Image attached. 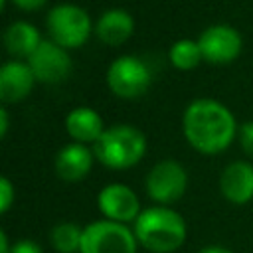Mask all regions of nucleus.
I'll list each match as a JSON object with an SVG mask.
<instances>
[{
  "instance_id": "obj_1",
  "label": "nucleus",
  "mask_w": 253,
  "mask_h": 253,
  "mask_svg": "<svg viewBox=\"0 0 253 253\" xmlns=\"http://www.w3.org/2000/svg\"><path fill=\"white\" fill-rule=\"evenodd\" d=\"M182 128L190 146L204 154L225 150L237 132L231 111L213 99L192 101L184 111Z\"/></svg>"
},
{
  "instance_id": "obj_2",
  "label": "nucleus",
  "mask_w": 253,
  "mask_h": 253,
  "mask_svg": "<svg viewBox=\"0 0 253 253\" xmlns=\"http://www.w3.org/2000/svg\"><path fill=\"white\" fill-rule=\"evenodd\" d=\"M134 235L138 245L150 253H172L184 245L188 229L178 211L166 206H154L140 211L134 221Z\"/></svg>"
},
{
  "instance_id": "obj_3",
  "label": "nucleus",
  "mask_w": 253,
  "mask_h": 253,
  "mask_svg": "<svg viewBox=\"0 0 253 253\" xmlns=\"http://www.w3.org/2000/svg\"><path fill=\"white\" fill-rule=\"evenodd\" d=\"M146 152V136L132 125H113L93 144L95 158L113 170L134 166Z\"/></svg>"
},
{
  "instance_id": "obj_4",
  "label": "nucleus",
  "mask_w": 253,
  "mask_h": 253,
  "mask_svg": "<svg viewBox=\"0 0 253 253\" xmlns=\"http://www.w3.org/2000/svg\"><path fill=\"white\" fill-rule=\"evenodd\" d=\"M134 229L111 219H99L83 227L79 253H136Z\"/></svg>"
},
{
  "instance_id": "obj_5",
  "label": "nucleus",
  "mask_w": 253,
  "mask_h": 253,
  "mask_svg": "<svg viewBox=\"0 0 253 253\" xmlns=\"http://www.w3.org/2000/svg\"><path fill=\"white\" fill-rule=\"evenodd\" d=\"M47 30L61 47H79L91 34V18L77 4H57L47 14Z\"/></svg>"
},
{
  "instance_id": "obj_6",
  "label": "nucleus",
  "mask_w": 253,
  "mask_h": 253,
  "mask_svg": "<svg viewBox=\"0 0 253 253\" xmlns=\"http://www.w3.org/2000/svg\"><path fill=\"white\" fill-rule=\"evenodd\" d=\"M150 69L136 55H121L107 69V83L111 91L123 99L140 97L150 85Z\"/></svg>"
},
{
  "instance_id": "obj_7",
  "label": "nucleus",
  "mask_w": 253,
  "mask_h": 253,
  "mask_svg": "<svg viewBox=\"0 0 253 253\" xmlns=\"http://www.w3.org/2000/svg\"><path fill=\"white\" fill-rule=\"evenodd\" d=\"M188 188V174L176 160L156 162L146 176V192L156 204H172L184 196Z\"/></svg>"
},
{
  "instance_id": "obj_8",
  "label": "nucleus",
  "mask_w": 253,
  "mask_h": 253,
  "mask_svg": "<svg viewBox=\"0 0 253 253\" xmlns=\"http://www.w3.org/2000/svg\"><path fill=\"white\" fill-rule=\"evenodd\" d=\"M206 61L221 65L233 61L241 51V36L233 26L213 24L206 28L198 40Z\"/></svg>"
},
{
  "instance_id": "obj_9",
  "label": "nucleus",
  "mask_w": 253,
  "mask_h": 253,
  "mask_svg": "<svg viewBox=\"0 0 253 253\" xmlns=\"http://www.w3.org/2000/svg\"><path fill=\"white\" fill-rule=\"evenodd\" d=\"M28 65L32 67L38 81L43 83H59L69 75L71 57L53 40H42L38 49L28 57Z\"/></svg>"
},
{
  "instance_id": "obj_10",
  "label": "nucleus",
  "mask_w": 253,
  "mask_h": 253,
  "mask_svg": "<svg viewBox=\"0 0 253 253\" xmlns=\"http://www.w3.org/2000/svg\"><path fill=\"white\" fill-rule=\"evenodd\" d=\"M97 206L105 219L117 223L136 221L140 215V202L138 196L125 184H109L97 196Z\"/></svg>"
},
{
  "instance_id": "obj_11",
  "label": "nucleus",
  "mask_w": 253,
  "mask_h": 253,
  "mask_svg": "<svg viewBox=\"0 0 253 253\" xmlns=\"http://www.w3.org/2000/svg\"><path fill=\"white\" fill-rule=\"evenodd\" d=\"M219 190L231 204H247L253 200V164L235 160L227 164L219 176Z\"/></svg>"
},
{
  "instance_id": "obj_12",
  "label": "nucleus",
  "mask_w": 253,
  "mask_h": 253,
  "mask_svg": "<svg viewBox=\"0 0 253 253\" xmlns=\"http://www.w3.org/2000/svg\"><path fill=\"white\" fill-rule=\"evenodd\" d=\"M36 75L28 63L6 61L0 67V99L4 103H16L24 99L34 87Z\"/></svg>"
},
{
  "instance_id": "obj_13",
  "label": "nucleus",
  "mask_w": 253,
  "mask_h": 253,
  "mask_svg": "<svg viewBox=\"0 0 253 253\" xmlns=\"http://www.w3.org/2000/svg\"><path fill=\"white\" fill-rule=\"evenodd\" d=\"M93 166V152L81 144L71 142L63 146L55 156V172L65 182H79L83 180Z\"/></svg>"
},
{
  "instance_id": "obj_14",
  "label": "nucleus",
  "mask_w": 253,
  "mask_h": 253,
  "mask_svg": "<svg viewBox=\"0 0 253 253\" xmlns=\"http://www.w3.org/2000/svg\"><path fill=\"white\" fill-rule=\"evenodd\" d=\"M134 30V20L132 16L123 10V8H111V10H105L99 20H97V26H95V32L97 36L109 43V45H119L123 42H126L130 38Z\"/></svg>"
},
{
  "instance_id": "obj_15",
  "label": "nucleus",
  "mask_w": 253,
  "mask_h": 253,
  "mask_svg": "<svg viewBox=\"0 0 253 253\" xmlns=\"http://www.w3.org/2000/svg\"><path fill=\"white\" fill-rule=\"evenodd\" d=\"M65 128L77 142H97V138L103 134V121L99 113L91 107H77L67 113L65 117Z\"/></svg>"
},
{
  "instance_id": "obj_16",
  "label": "nucleus",
  "mask_w": 253,
  "mask_h": 253,
  "mask_svg": "<svg viewBox=\"0 0 253 253\" xmlns=\"http://www.w3.org/2000/svg\"><path fill=\"white\" fill-rule=\"evenodd\" d=\"M42 43L40 32L30 22H12L4 32V45L12 55L30 57Z\"/></svg>"
},
{
  "instance_id": "obj_17",
  "label": "nucleus",
  "mask_w": 253,
  "mask_h": 253,
  "mask_svg": "<svg viewBox=\"0 0 253 253\" xmlns=\"http://www.w3.org/2000/svg\"><path fill=\"white\" fill-rule=\"evenodd\" d=\"M81 237H83V227L71 221H61L53 225L49 233V241L57 253H79Z\"/></svg>"
},
{
  "instance_id": "obj_18",
  "label": "nucleus",
  "mask_w": 253,
  "mask_h": 253,
  "mask_svg": "<svg viewBox=\"0 0 253 253\" xmlns=\"http://www.w3.org/2000/svg\"><path fill=\"white\" fill-rule=\"evenodd\" d=\"M168 57H170L172 65L178 67V69H194L200 63V59H204L200 43L194 42V40H178V42H174L170 45Z\"/></svg>"
},
{
  "instance_id": "obj_19",
  "label": "nucleus",
  "mask_w": 253,
  "mask_h": 253,
  "mask_svg": "<svg viewBox=\"0 0 253 253\" xmlns=\"http://www.w3.org/2000/svg\"><path fill=\"white\" fill-rule=\"evenodd\" d=\"M14 186H12V182L6 178V176H2L0 178V211L2 213H6L8 210H10V206H12V202H14Z\"/></svg>"
},
{
  "instance_id": "obj_20",
  "label": "nucleus",
  "mask_w": 253,
  "mask_h": 253,
  "mask_svg": "<svg viewBox=\"0 0 253 253\" xmlns=\"http://www.w3.org/2000/svg\"><path fill=\"white\" fill-rule=\"evenodd\" d=\"M239 140H241V146L243 150L253 156V121L245 123L241 128H239Z\"/></svg>"
},
{
  "instance_id": "obj_21",
  "label": "nucleus",
  "mask_w": 253,
  "mask_h": 253,
  "mask_svg": "<svg viewBox=\"0 0 253 253\" xmlns=\"http://www.w3.org/2000/svg\"><path fill=\"white\" fill-rule=\"evenodd\" d=\"M10 253H43V249L32 239H20V241H16L12 245Z\"/></svg>"
},
{
  "instance_id": "obj_22",
  "label": "nucleus",
  "mask_w": 253,
  "mask_h": 253,
  "mask_svg": "<svg viewBox=\"0 0 253 253\" xmlns=\"http://www.w3.org/2000/svg\"><path fill=\"white\" fill-rule=\"evenodd\" d=\"M12 2L22 10H36V8H42L47 0H12Z\"/></svg>"
},
{
  "instance_id": "obj_23",
  "label": "nucleus",
  "mask_w": 253,
  "mask_h": 253,
  "mask_svg": "<svg viewBox=\"0 0 253 253\" xmlns=\"http://www.w3.org/2000/svg\"><path fill=\"white\" fill-rule=\"evenodd\" d=\"M8 132V111L2 107L0 109V136H6Z\"/></svg>"
},
{
  "instance_id": "obj_24",
  "label": "nucleus",
  "mask_w": 253,
  "mask_h": 253,
  "mask_svg": "<svg viewBox=\"0 0 253 253\" xmlns=\"http://www.w3.org/2000/svg\"><path fill=\"white\" fill-rule=\"evenodd\" d=\"M12 251V245L8 241V235L6 231H0V253H10Z\"/></svg>"
},
{
  "instance_id": "obj_25",
  "label": "nucleus",
  "mask_w": 253,
  "mask_h": 253,
  "mask_svg": "<svg viewBox=\"0 0 253 253\" xmlns=\"http://www.w3.org/2000/svg\"><path fill=\"white\" fill-rule=\"evenodd\" d=\"M198 253H231L227 247H221V245H208L204 249H200Z\"/></svg>"
}]
</instances>
